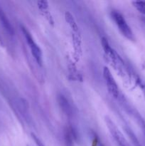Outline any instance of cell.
Returning a JSON list of instances; mask_svg holds the SVG:
<instances>
[{
	"instance_id": "1",
	"label": "cell",
	"mask_w": 145,
	"mask_h": 146,
	"mask_svg": "<svg viewBox=\"0 0 145 146\" xmlns=\"http://www.w3.org/2000/svg\"><path fill=\"white\" fill-rule=\"evenodd\" d=\"M111 16H112V18L113 21H115V24L117 27L118 29L122 33V35L129 40L134 41V34L132 32V29H131L130 27L128 25L127 22L126 21L123 15L118 11L113 10L111 12Z\"/></svg>"
},
{
	"instance_id": "2",
	"label": "cell",
	"mask_w": 145,
	"mask_h": 146,
	"mask_svg": "<svg viewBox=\"0 0 145 146\" xmlns=\"http://www.w3.org/2000/svg\"><path fill=\"white\" fill-rule=\"evenodd\" d=\"M21 31H22L23 34L24 35V37H25L26 40L27 44H28L30 50H31L32 56H34V59L36 61L37 64L41 66L43 65L42 51L40 48V47L38 46V44L35 42L34 38L31 36V33L28 31V30L24 27H21Z\"/></svg>"
},
{
	"instance_id": "3",
	"label": "cell",
	"mask_w": 145,
	"mask_h": 146,
	"mask_svg": "<svg viewBox=\"0 0 145 146\" xmlns=\"http://www.w3.org/2000/svg\"><path fill=\"white\" fill-rule=\"evenodd\" d=\"M105 123H106L107 127L109 129L111 135H112L113 138L117 145L119 146H130L128 141H127L126 138L124 137L122 133L120 132L117 125H115V123L112 121L111 118H109L108 116H106L105 118Z\"/></svg>"
},
{
	"instance_id": "4",
	"label": "cell",
	"mask_w": 145,
	"mask_h": 146,
	"mask_svg": "<svg viewBox=\"0 0 145 146\" xmlns=\"http://www.w3.org/2000/svg\"><path fill=\"white\" fill-rule=\"evenodd\" d=\"M103 77L107 88L108 92L112 96L117 98L119 96V88L113 76L111 74L110 71L107 67H104Z\"/></svg>"
},
{
	"instance_id": "5",
	"label": "cell",
	"mask_w": 145,
	"mask_h": 146,
	"mask_svg": "<svg viewBox=\"0 0 145 146\" xmlns=\"http://www.w3.org/2000/svg\"><path fill=\"white\" fill-rule=\"evenodd\" d=\"M58 103L60 108H61L62 111L65 115L68 117H71L72 115V108L71 104L69 103L68 100L65 98L62 94L58 96Z\"/></svg>"
},
{
	"instance_id": "6",
	"label": "cell",
	"mask_w": 145,
	"mask_h": 146,
	"mask_svg": "<svg viewBox=\"0 0 145 146\" xmlns=\"http://www.w3.org/2000/svg\"><path fill=\"white\" fill-rule=\"evenodd\" d=\"M0 22L2 24L3 27L5 31L8 33L9 35L13 36L14 34V29L11 25V22L9 20L8 17L6 15L5 12L4 11L3 9L0 6Z\"/></svg>"
},
{
	"instance_id": "7",
	"label": "cell",
	"mask_w": 145,
	"mask_h": 146,
	"mask_svg": "<svg viewBox=\"0 0 145 146\" xmlns=\"http://www.w3.org/2000/svg\"><path fill=\"white\" fill-rule=\"evenodd\" d=\"M125 131H126V133H127V135H129V137L130 138L131 141H132V142L133 143L134 145V146H142V145L140 144V143H139V140L137 139L136 136L134 135V133H133V131H132L130 128L127 127V128H125Z\"/></svg>"
},
{
	"instance_id": "8",
	"label": "cell",
	"mask_w": 145,
	"mask_h": 146,
	"mask_svg": "<svg viewBox=\"0 0 145 146\" xmlns=\"http://www.w3.org/2000/svg\"><path fill=\"white\" fill-rule=\"evenodd\" d=\"M133 5L141 14L145 15V1H133Z\"/></svg>"
},
{
	"instance_id": "9",
	"label": "cell",
	"mask_w": 145,
	"mask_h": 146,
	"mask_svg": "<svg viewBox=\"0 0 145 146\" xmlns=\"http://www.w3.org/2000/svg\"><path fill=\"white\" fill-rule=\"evenodd\" d=\"M31 137H32L33 140L34 141V142L36 143L37 146H45L44 143H42V141L38 138V137H37L35 134L34 133H31Z\"/></svg>"
},
{
	"instance_id": "10",
	"label": "cell",
	"mask_w": 145,
	"mask_h": 146,
	"mask_svg": "<svg viewBox=\"0 0 145 146\" xmlns=\"http://www.w3.org/2000/svg\"><path fill=\"white\" fill-rule=\"evenodd\" d=\"M144 86H143V91H144V94H145V85H144Z\"/></svg>"
},
{
	"instance_id": "11",
	"label": "cell",
	"mask_w": 145,
	"mask_h": 146,
	"mask_svg": "<svg viewBox=\"0 0 145 146\" xmlns=\"http://www.w3.org/2000/svg\"><path fill=\"white\" fill-rule=\"evenodd\" d=\"M101 146H102V145H101Z\"/></svg>"
}]
</instances>
